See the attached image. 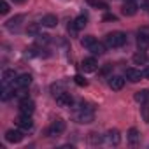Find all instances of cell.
I'll list each match as a JSON object with an SVG mask.
<instances>
[{"label": "cell", "mask_w": 149, "mask_h": 149, "mask_svg": "<svg viewBox=\"0 0 149 149\" xmlns=\"http://www.w3.org/2000/svg\"><path fill=\"white\" fill-rule=\"evenodd\" d=\"M104 137H105V142H107L109 146H118L119 140H121V135H119V132H118L116 128H114V130H109Z\"/></svg>", "instance_id": "8fae6325"}, {"label": "cell", "mask_w": 149, "mask_h": 149, "mask_svg": "<svg viewBox=\"0 0 149 149\" xmlns=\"http://www.w3.org/2000/svg\"><path fill=\"white\" fill-rule=\"evenodd\" d=\"M0 13H2V14H7V13H9V4L6 2V0H2V2H0Z\"/></svg>", "instance_id": "f1b7e54d"}, {"label": "cell", "mask_w": 149, "mask_h": 149, "mask_svg": "<svg viewBox=\"0 0 149 149\" xmlns=\"http://www.w3.org/2000/svg\"><path fill=\"white\" fill-rule=\"evenodd\" d=\"M95 42H97V39H95L93 35H84V37L81 39V44H83L84 47H91Z\"/></svg>", "instance_id": "603a6c76"}, {"label": "cell", "mask_w": 149, "mask_h": 149, "mask_svg": "<svg viewBox=\"0 0 149 149\" xmlns=\"http://www.w3.org/2000/svg\"><path fill=\"white\" fill-rule=\"evenodd\" d=\"M16 77H18V74H16L13 68H6V70L2 72V83H4V86H6V84H11V83H14V81H16Z\"/></svg>", "instance_id": "9a60e30c"}, {"label": "cell", "mask_w": 149, "mask_h": 149, "mask_svg": "<svg viewBox=\"0 0 149 149\" xmlns=\"http://www.w3.org/2000/svg\"><path fill=\"white\" fill-rule=\"evenodd\" d=\"M74 83H76L77 86H86V84H88L86 79H84L83 76H76V77H74Z\"/></svg>", "instance_id": "83f0119b"}, {"label": "cell", "mask_w": 149, "mask_h": 149, "mask_svg": "<svg viewBox=\"0 0 149 149\" xmlns=\"http://www.w3.org/2000/svg\"><path fill=\"white\" fill-rule=\"evenodd\" d=\"M86 21H88V18L84 16V14H81V16H77L76 19H74L70 25H68V32L72 33V35H76L79 30H83L84 26H86Z\"/></svg>", "instance_id": "3957f363"}, {"label": "cell", "mask_w": 149, "mask_h": 149, "mask_svg": "<svg viewBox=\"0 0 149 149\" xmlns=\"http://www.w3.org/2000/svg\"><path fill=\"white\" fill-rule=\"evenodd\" d=\"M23 137H25V135H23V130H21V128L7 130V132H6V140L11 142V144H18V142H21Z\"/></svg>", "instance_id": "8992f818"}, {"label": "cell", "mask_w": 149, "mask_h": 149, "mask_svg": "<svg viewBox=\"0 0 149 149\" xmlns=\"http://www.w3.org/2000/svg\"><path fill=\"white\" fill-rule=\"evenodd\" d=\"M142 116H144V121L149 123V104H144V107H142Z\"/></svg>", "instance_id": "4316f807"}, {"label": "cell", "mask_w": 149, "mask_h": 149, "mask_svg": "<svg viewBox=\"0 0 149 149\" xmlns=\"http://www.w3.org/2000/svg\"><path fill=\"white\" fill-rule=\"evenodd\" d=\"M49 42V35H37V44H47Z\"/></svg>", "instance_id": "f546056e"}, {"label": "cell", "mask_w": 149, "mask_h": 149, "mask_svg": "<svg viewBox=\"0 0 149 149\" xmlns=\"http://www.w3.org/2000/svg\"><path fill=\"white\" fill-rule=\"evenodd\" d=\"M125 77H126L130 83H139V81L144 77V74H142L140 70H137V68H126Z\"/></svg>", "instance_id": "7c38bea8"}, {"label": "cell", "mask_w": 149, "mask_h": 149, "mask_svg": "<svg viewBox=\"0 0 149 149\" xmlns=\"http://www.w3.org/2000/svg\"><path fill=\"white\" fill-rule=\"evenodd\" d=\"M88 49L93 53V56H97V54L100 56V54H104V53H105V46H104L102 42H98V40H97V42H95L91 47H88Z\"/></svg>", "instance_id": "7402d4cb"}, {"label": "cell", "mask_w": 149, "mask_h": 149, "mask_svg": "<svg viewBox=\"0 0 149 149\" xmlns=\"http://www.w3.org/2000/svg\"><path fill=\"white\" fill-rule=\"evenodd\" d=\"M125 44H126V33L125 32H111L105 35V46L107 47L118 49V47H123Z\"/></svg>", "instance_id": "7a4b0ae2"}, {"label": "cell", "mask_w": 149, "mask_h": 149, "mask_svg": "<svg viewBox=\"0 0 149 149\" xmlns=\"http://www.w3.org/2000/svg\"><path fill=\"white\" fill-rule=\"evenodd\" d=\"M16 125H18V128H21L23 132H28V130L33 128V119H32V116H28V114H19V118L16 119Z\"/></svg>", "instance_id": "5b68a950"}, {"label": "cell", "mask_w": 149, "mask_h": 149, "mask_svg": "<svg viewBox=\"0 0 149 149\" xmlns=\"http://www.w3.org/2000/svg\"><path fill=\"white\" fill-rule=\"evenodd\" d=\"M63 132H65V121H61V119L53 121V125H51L49 130H47L49 137H56V135H60V133H63Z\"/></svg>", "instance_id": "30bf717a"}, {"label": "cell", "mask_w": 149, "mask_h": 149, "mask_svg": "<svg viewBox=\"0 0 149 149\" xmlns=\"http://www.w3.org/2000/svg\"><path fill=\"white\" fill-rule=\"evenodd\" d=\"M33 111H35V102H33L32 98H28V97L21 98V102H19V114H28V116H32Z\"/></svg>", "instance_id": "277c9868"}, {"label": "cell", "mask_w": 149, "mask_h": 149, "mask_svg": "<svg viewBox=\"0 0 149 149\" xmlns=\"http://www.w3.org/2000/svg\"><path fill=\"white\" fill-rule=\"evenodd\" d=\"M125 2H130V0H125ZM132 2H135V0H132Z\"/></svg>", "instance_id": "e575fe53"}, {"label": "cell", "mask_w": 149, "mask_h": 149, "mask_svg": "<svg viewBox=\"0 0 149 149\" xmlns=\"http://www.w3.org/2000/svg\"><path fill=\"white\" fill-rule=\"evenodd\" d=\"M21 21H23V16H14V18H11V19L6 23V28H7V30H11V32H14V30H18V28H19Z\"/></svg>", "instance_id": "e0dca14e"}, {"label": "cell", "mask_w": 149, "mask_h": 149, "mask_svg": "<svg viewBox=\"0 0 149 149\" xmlns=\"http://www.w3.org/2000/svg\"><path fill=\"white\" fill-rule=\"evenodd\" d=\"M76 119L77 123H84V125L91 123L95 119V109L86 102H79L76 107Z\"/></svg>", "instance_id": "6da1fadb"}, {"label": "cell", "mask_w": 149, "mask_h": 149, "mask_svg": "<svg viewBox=\"0 0 149 149\" xmlns=\"http://www.w3.org/2000/svg\"><path fill=\"white\" fill-rule=\"evenodd\" d=\"M142 7H144L146 11H149V0H144V2H142Z\"/></svg>", "instance_id": "1f68e13d"}, {"label": "cell", "mask_w": 149, "mask_h": 149, "mask_svg": "<svg viewBox=\"0 0 149 149\" xmlns=\"http://www.w3.org/2000/svg\"><path fill=\"white\" fill-rule=\"evenodd\" d=\"M40 25L46 26V28H54L58 25V18L54 14H46L42 19H40Z\"/></svg>", "instance_id": "2e32d148"}, {"label": "cell", "mask_w": 149, "mask_h": 149, "mask_svg": "<svg viewBox=\"0 0 149 149\" xmlns=\"http://www.w3.org/2000/svg\"><path fill=\"white\" fill-rule=\"evenodd\" d=\"M81 68H83L84 72H95V70L98 68V61H97V58H95V56L84 58V60L81 61Z\"/></svg>", "instance_id": "9c48e42d"}, {"label": "cell", "mask_w": 149, "mask_h": 149, "mask_svg": "<svg viewBox=\"0 0 149 149\" xmlns=\"http://www.w3.org/2000/svg\"><path fill=\"white\" fill-rule=\"evenodd\" d=\"M126 139H128V142L130 144H139L140 142V133H139V130L137 128H130L128 130V135H126Z\"/></svg>", "instance_id": "d6986e66"}, {"label": "cell", "mask_w": 149, "mask_h": 149, "mask_svg": "<svg viewBox=\"0 0 149 149\" xmlns=\"http://www.w3.org/2000/svg\"><path fill=\"white\" fill-rule=\"evenodd\" d=\"M132 60H133V63H135V65H144V63L147 61L146 51H144V49L140 47V49H139V51H137V53H135V54L132 56Z\"/></svg>", "instance_id": "ac0fdd59"}, {"label": "cell", "mask_w": 149, "mask_h": 149, "mask_svg": "<svg viewBox=\"0 0 149 149\" xmlns=\"http://www.w3.org/2000/svg\"><path fill=\"white\" fill-rule=\"evenodd\" d=\"M28 33L39 35V26H37V25H30V26H28Z\"/></svg>", "instance_id": "4dcf8cb0"}, {"label": "cell", "mask_w": 149, "mask_h": 149, "mask_svg": "<svg viewBox=\"0 0 149 149\" xmlns=\"http://www.w3.org/2000/svg\"><path fill=\"white\" fill-rule=\"evenodd\" d=\"M137 42H139V47H146L147 44H149V30H140L139 32V39H137Z\"/></svg>", "instance_id": "ffe728a7"}, {"label": "cell", "mask_w": 149, "mask_h": 149, "mask_svg": "<svg viewBox=\"0 0 149 149\" xmlns=\"http://www.w3.org/2000/svg\"><path fill=\"white\" fill-rule=\"evenodd\" d=\"M88 4L90 6H93V7H100V9H107V4L105 2H102V0H88Z\"/></svg>", "instance_id": "cb8c5ba5"}, {"label": "cell", "mask_w": 149, "mask_h": 149, "mask_svg": "<svg viewBox=\"0 0 149 149\" xmlns=\"http://www.w3.org/2000/svg\"><path fill=\"white\" fill-rule=\"evenodd\" d=\"M142 74H144V77H147V79H149V67H146V70H144Z\"/></svg>", "instance_id": "d6a6232c"}, {"label": "cell", "mask_w": 149, "mask_h": 149, "mask_svg": "<svg viewBox=\"0 0 149 149\" xmlns=\"http://www.w3.org/2000/svg\"><path fill=\"white\" fill-rule=\"evenodd\" d=\"M133 98H135L137 102H140V104H149V90H140V91H137Z\"/></svg>", "instance_id": "44dd1931"}, {"label": "cell", "mask_w": 149, "mask_h": 149, "mask_svg": "<svg viewBox=\"0 0 149 149\" xmlns=\"http://www.w3.org/2000/svg\"><path fill=\"white\" fill-rule=\"evenodd\" d=\"M56 104L60 107H72L74 105V97L68 93V91H63L56 97Z\"/></svg>", "instance_id": "52a82bcc"}, {"label": "cell", "mask_w": 149, "mask_h": 149, "mask_svg": "<svg viewBox=\"0 0 149 149\" xmlns=\"http://www.w3.org/2000/svg\"><path fill=\"white\" fill-rule=\"evenodd\" d=\"M104 139H105V137H100L98 133H91V137H90V140H91V144H95V146H97V144H100V142H102Z\"/></svg>", "instance_id": "484cf974"}, {"label": "cell", "mask_w": 149, "mask_h": 149, "mask_svg": "<svg viewBox=\"0 0 149 149\" xmlns=\"http://www.w3.org/2000/svg\"><path fill=\"white\" fill-rule=\"evenodd\" d=\"M13 2H14V4H23L25 0H13Z\"/></svg>", "instance_id": "836d02e7"}, {"label": "cell", "mask_w": 149, "mask_h": 149, "mask_svg": "<svg viewBox=\"0 0 149 149\" xmlns=\"http://www.w3.org/2000/svg\"><path fill=\"white\" fill-rule=\"evenodd\" d=\"M30 84H32V76L30 74H21V76H18L16 81H14V86L18 90H26Z\"/></svg>", "instance_id": "ba28073f"}, {"label": "cell", "mask_w": 149, "mask_h": 149, "mask_svg": "<svg viewBox=\"0 0 149 149\" xmlns=\"http://www.w3.org/2000/svg\"><path fill=\"white\" fill-rule=\"evenodd\" d=\"M51 91H53V95H54V98H56V97H58L60 93H63L65 90H63L61 84H53V86H51Z\"/></svg>", "instance_id": "d4e9b609"}, {"label": "cell", "mask_w": 149, "mask_h": 149, "mask_svg": "<svg viewBox=\"0 0 149 149\" xmlns=\"http://www.w3.org/2000/svg\"><path fill=\"white\" fill-rule=\"evenodd\" d=\"M137 11H139V7H137L135 2H132V0H130V2H125L123 7H121V14L123 16H135Z\"/></svg>", "instance_id": "4fadbf2b"}, {"label": "cell", "mask_w": 149, "mask_h": 149, "mask_svg": "<svg viewBox=\"0 0 149 149\" xmlns=\"http://www.w3.org/2000/svg\"><path fill=\"white\" fill-rule=\"evenodd\" d=\"M123 86H125V79L121 76H111L109 77V88L111 90L119 91V90H123Z\"/></svg>", "instance_id": "5bb4252c"}]
</instances>
